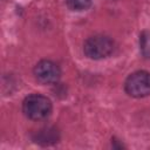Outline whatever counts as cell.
<instances>
[{
    "mask_svg": "<svg viewBox=\"0 0 150 150\" xmlns=\"http://www.w3.org/2000/svg\"><path fill=\"white\" fill-rule=\"evenodd\" d=\"M22 111L27 118L33 121H41L50 115L52 102L45 95L30 94L22 102Z\"/></svg>",
    "mask_w": 150,
    "mask_h": 150,
    "instance_id": "1",
    "label": "cell"
},
{
    "mask_svg": "<svg viewBox=\"0 0 150 150\" xmlns=\"http://www.w3.org/2000/svg\"><path fill=\"white\" fill-rule=\"evenodd\" d=\"M115 48L114 41L102 34L93 35L88 38L83 43V53L91 60H101L108 57Z\"/></svg>",
    "mask_w": 150,
    "mask_h": 150,
    "instance_id": "2",
    "label": "cell"
},
{
    "mask_svg": "<svg viewBox=\"0 0 150 150\" xmlns=\"http://www.w3.org/2000/svg\"><path fill=\"white\" fill-rule=\"evenodd\" d=\"M125 93L136 98H142L150 95V73L138 70L130 74L124 83Z\"/></svg>",
    "mask_w": 150,
    "mask_h": 150,
    "instance_id": "3",
    "label": "cell"
},
{
    "mask_svg": "<svg viewBox=\"0 0 150 150\" xmlns=\"http://www.w3.org/2000/svg\"><path fill=\"white\" fill-rule=\"evenodd\" d=\"M33 74L38 82L42 84H50L59 81L61 70L55 62L50 60H41L35 64Z\"/></svg>",
    "mask_w": 150,
    "mask_h": 150,
    "instance_id": "4",
    "label": "cell"
},
{
    "mask_svg": "<svg viewBox=\"0 0 150 150\" xmlns=\"http://www.w3.org/2000/svg\"><path fill=\"white\" fill-rule=\"evenodd\" d=\"M33 141L40 145H52L56 143L60 138L59 131L54 127H43L39 130H36L33 136Z\"/></svg>",
    "mask_w": 150,
    "mask_h": 150,
    "instance_id": "5",
    "label": "cell"
},
{
    "mask_svg": "<svg viewBox=\"0 0 150 150\" xmlns=\"http://www.w3.org/2000/svg\"><path fill=\"white\" fill-rule=\"evenodd\" d=\"M66 5L71 11L82 12L91 6V0H66Z\"/></svg>",
    "mask_w": 150,
    "mask_h": 150,
    "instance_id": "6",
    "label": "cell"
},
{
    "mask_svg": "<svg viewBox=\"0 0 150 150\" xmlns=\"http://www.w3.org/2000/svg\"><path fill=\"white\" fill-rule=\"evenodd\" d=\"M139 46L143 55L149 57L150 56V34L149 33L146 32L142 33V35L139 36Z\"/></svg>",
    "mask_w": 150,
    "mask_h": 150,
    "instance_id": "7",
    "label": "cell"
}]
</instances>
